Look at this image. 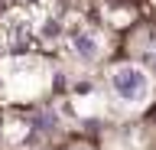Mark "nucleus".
Wrapping results in <instances>:
<instances>
[{
    "mask_svg": "<svg viewBox=\"0 0 156 150\" xmlns=\"http://www.w3.org/2000/svg\"><path fill=\"white\" fill-rule=\"evenodd\" d=\"M111 88H114V95L120 101L140 104V101H146V95H150V75H146V69H140V65H117V69L111 72Z\"/></svg>",
    "mask_w": 156,
    "mask_h": 150,
    "instance_id": "1",
    "label": "nucleus"
},
{
    "mask_svg": "<svg viewBox=\"0 0 156 150\" xmlns=\"http://www.w3.org/2000/svg\"><path fill=\"white\" fill-rule=\"evenodd\" d=\"M72 49L81 56V59H98V52H101V42H98V36L91 30H75L72 33Z\"/></svg>",
    "mask_w": 156,
    "mask_h": 150,
    "instance_id": "2",
    "label": "nucleus"
},
{
    "mask_svg": "<svg viewBox=\"0 0 156 150\" xmlns=\"http://www.w3.org/2000/svg\"><path fill=\"white\" fill-rule=\"evenodd\" d=\"M146 65H150V72L156 75V42L150 46V49H146Z\"/></svg>",
    "mask_w": 156,
    "mask_h": 150,
    "instance_id": "3",
    "label": "nucleus"
},
{
    "mask_svg": "<svg viewBox=\"0 0 156 150\" xmlns=\"http://www.w3.org/2000/svg\"><path fill=\"white\" fill-rule=\"evenodd\" d=\"M75 150H88V147H75Z\"/></svg>",
    "mask_w": 156,
    "mask_h": 150,
    "instance_id": "4",
    "label": "nucleus"
}]
</instances>
